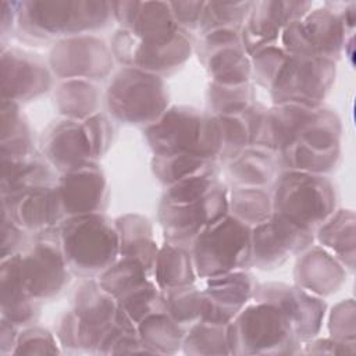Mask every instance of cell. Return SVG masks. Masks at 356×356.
<instances>
[{
    "instance_id": "cell-1",
    "label": "cell",
    "mask_w": 356,
    "mask_h": 356,
    "mask_svg": "<svg viewBox=\"0 0 356 356\" xmlns=\"http://www.w3.org/2000/svg\"><path fill=\"white\" fill-rule=\"evenodd\" d=\"M145 138L154 156L191 154L216 160L222 136L216 117L189 106H172L146 127Z\"/></svg>"
},
{
    "instance_id": "cell-2",
    "label": "cell",
    "mask_w": 356,
    "mask_h": 356,
    "mask_svg": "<svg viewBox=\"0 0 356 356\" xmlns=\"http://www.w3.org/2000/svg\"><path fill=\"white\" fill-rule=\"evenodd\" d=\"M58 242L71 273L96 277L120 256V236L103 213L65 217L57 227Z\"/></svg>"
},
{
    "instance_id": "cell-3",
    "label": "cell",
    "mask_w": 356,
    "mask_h": 356,
    "mask_svg": "<svg viewBox=\"0 0 356 356\" xmlns=\"http://www.w3.org/2000/svg\"><path fill=\"white\" fill-rule=\"evenodd\" d=\"M113 18L106 0L19 1L18 25L35 38H72L104 28Z\"/></svg>"
},
{
    "instance_id": "cell-4",
    "label": "cell",
    "mask_w": 356,
    "mask_h": 356,
    "mask_svg": "<svg viewBox=\"0 0 356 356\" xmlns=\"http://www.w3.org/2000/svg\"><path fill=\"white\" fill-rule=\"evenodd\" d=\"M271 200L273 214L316 232L335 211L337 192L325 175L284 170L274 181Z\"/></svg>"
},
{
    "instance_id": "cell-5",
    "label": "cell",
    "mask_w": 356,
    "mask_h": 356,
    "mask_svg": "<svg viewBox=\"0 0 356 356\" xmlns=\"http://www.w3.org/2000/svg\"><path fill=\"white\" fill-rule=\"evenodd\" d=\"M231 355H293L300 341L286 316L274 305H246L227 325Z\"/></svg>"
},
{
    "instance_id": "cell-6",
    "label": "cell",
    "mask_w": 356,
    "mask_h": 356,
    "mask_svg": "<svg viewBox=\"0 0 356 356\" xmlns=\"http://www.w3.org/2000/svg\"><path fill=\"white\" fill-rule=\"evenodd\" d=\"M118 316L117 300L99 281H83L74 295V307L57 325V339L67 349L97 352L114 327Z\"/></svg>"
},
{
    "instance_id": "cell-7",
    "label": "cell",
    "mask_w": 356,
    "mask_h": 356,
    "mask_svg": "<svg viewBox=\"0 0 356 356\" xmlns=\"http://www.w3.org/2000/svg\"><path fill=\"white\" fill-rule=\"evenodd\" d=\"M106 106L120 122L149 127L168 108V93L160 75L122 67L107 86Z\"/></svg>"
},
{
    "instance_id": "cell-8",
    "label": "cell",
    "mask_w": 356,
    "mask_h": 356,
    "mask_svg": "<svg viewBox=\"0 0 356 356\" xmlns=\"http://www.w3.org/2000/svg\"><path fill=\"white\" fill-rule=\"evenodd\" d=\"M252 228L231 214L206 227L192 242L196 275L210 278L250 266Z\"/></svg>"
},
{
    "instance_id": "cell-9",
    "label": "cell",
    "mask_w": 356,
    "mask_h": 356,
    "mask_svg": "<svg viewBox=\"0 0 356 356\" xmlns=\"http://www.w3.org/2000/svg\"><path fill=\"white\" fill-rule=\"evenodd\" d=\"M111 53L124 67H134L156 75L179 68L192 53V42L179 26L147 36H135L118 29L111 40Z\"/></svg>"
},
{
    "instance_id": "cell-10",
    "label": "cell",
    "mask_w": 356,
    "mask_h": 356,
    "mask_svg": "<svg viewBox=\"0 0 356 356\" xmlns=\"http://www.w3.org/2000/svg\"><path fill=\"white\" fill-rule=\"evenodd\" d=\"M350 35L353 33L346 31L337 4L325 3L286 25L278 40L288 54L316 56L337 61Z\"/></svg>"
},
{
    "instance_id": "cell-11",
    "label": "cell",
    "mask_w": 356,
    "mask_h": 356,
    "mask_svg": "<svg viewBox=\"0 0 356 356\" xmlns=\"http://www.w3.org/2000/svg\"><path fill=\"white\" fill-rule=\"evenodd\" d=\"M335 61L316 56L288 54L268 90L277 103L318 107L335 81Z\"/></svg>"
},
{
    "instance_id": "cell-12",
    "label": "cell",
    "mask_w": 356,
    "mask_h": 356,
    "mask_svg": "<svg viewBox=\"0 0 356 356\" xmlns=\"http://www.w3.org/2000/svg\"><path fill=\"white\" fill-rule=\"evenodd\" d=\"M36 235L38 239L24 253H19V274L22 284L35 300L57 296L70 281V268L64 259L57 229Z\"/></svg>"
},
{
    "instance_id": "cell-13",
    "label": "cell",
    "mask_w": 356,
    "mask_h": 356,
    "mask_svg": "<svg viewBox=\"0 0 356 356\" xmlns=\"http://www.w3.org/2000/svg\"><path fill=\"white\" fill-rule=\"evenodd\" d=\"M111 49L93 35L60 39L50 50V71L64 81L106 78L113 68Z\"/></svg>"
},
{
    "instance_id": "cell-14",
    "label": "cell",
    "mask_w": 356,
    "mask_h": 356,
    "mask_svg": "<svg viewBox=\"0 0 356 356\" xmlns=\"http://www.w3.org/2000/svg\"><path fill=\"white\" fill-rule=\"evenodd\" d=\"M228 214V189L218 184L204 197L185 204L159 206V222L167 242L186 246L210 224Z\"/></svg>"
},
{
    "instance_id": "cell-15",
    "label": "cell",
    "mask_w": 356,
    "mask_h": 356,
    "mask_svg": "<svg viewBox=\"0 0 356 356\" xmlns=\"http://www.w3.org/2000/svg\"><path fill=\"white\" fill-rule=\"evenodd\" d=\"M252 299L278 307L289 320L300 343L317 337L327 312V305L323 298L307 292L296 284H257Z\"/></svg>"
},
{
    "instance_id": "cell-16",
    "label": "cell",
    "mask_w": 356,
    "mask_h": 356,
    "mask_svg": "<svg viewBox=\"0 0 356 356\" xmlns=\"http://www.w3.org/2000/svg\"><path fill=\"white\" fill-rule=\"evenodd\" d=\"M314 232L273 214L252 227L250 266L273 270L282 266L291 256H298L312 246Z\"/></svg>"
},
{
    "instance_id": "cell-17",
    "label": "cell",
    "mask_w": 356,
    "mask_h": 356,
    "mask_svg": "<svg viewBox=\"0 0 356 356\" xmlns=\"http://www.w3.org/2000/svg\"><path fill=\"white\" fill-rule=\"evenodd\" d=\"M199 56L213 83L225 86L249 83L252 65L242 44L241 31L216 29L202 35Z\"/></svg>"
},
{
    "instance_id": "cell-18",
    "label": "cell",
    "mask_w": 356,
    "mask_h": 356,
    "mask_svg": "<svg viewBox=\"0 0 356 356\" xmlns=\"http://www.w3.org/2000/svg\"><path fill=\"white\" fill-rule=\"evenodd\" d=\"M312 8L313 3L310 1H252L250 11L241 28L243 49L252 54L260 47L275 44L284 28L303 18Z\"/></svg>"
},
{
    "instance_id": "cell-19",
    "label": "cell",
    "mask_w": 356,
    "mask_h": 356,
    "mask_svg": "<svg viewBox=\"0 0 356 356\" xmlns=\"http://www.w3.org/2000/svg\"><path fill=\"white\" fill-rule=\"evenodd\" d=\"M1 210L25 232L35 235L57 229L65 218L57 184L1 199Z\"/></svg>"
},
{
    "instance_id": "cell-20",
    "label": "cell",
    "mask_w": 356,
    "mask_h": 356,
    "mask_svg": "<svg viewBox=\"0 0 356 356\" xmlns=\"http://www.w3.org/2000/svg\"><path fill=\"white\" fill-rule=\"evenodd\" d=\"M256 285L253 275L246 270L206 278L200 320L228 325L253 298Z\"/></svg>"
},
{
    "instance_id": "cell-21",
    "label": "cell",
    "mask_w": 356,
    "mask_h": 356,
    "mask_svg": "<svg viewBox=\"0 0 356 356\" xmlns=\"http://www.w3.org/2000/svg\"><path fill=\"white\" fill-rule=\"evenodd\" d=\"M51 86V72L40 60L19 49L1 50V97L28 102Z\"/></svg>"
},
{
    "instance_id": "cell-22",
    "label": "cell",
    "mask_w": 356,
    "mask_h": 356,
    "mask_svg": "<svg viewBox=\"0 0 356 356\" xmlns=\"http://www.w3.org/2000/svg\"><path fill=\"white\" fill-rule=\"evenodd\" d=\"M63 211L65 217L100 211L107 195V181L95 163H86L65 172L57 181Z\"/></svg>"
},
{
    "instance_id": "cell-23",
    "label": "cell",
    "mask_w": 356,
    "mask_h": 356,
    "mask_svg": "<svg viewBox=\"0 0 356 356\" xmlns=\"http://www.w3.org/2000/svg\"><path fill=\"white\" fill-rule=\"evenodd\" d=\"M314 108L295 103H277L270 108L261 107L252 146L278 154L293 143Z\"/></svg>"
},
{
    "instance_id": "cell-24",
    "label": "cell",
    "mask_w": 356,
    "mask_h": 356,
    "mask_svg": "<svg viewBox=\"0 0 356 356\" xmlns=\"http://www.w3.org/2000/svg\"><path fill=\"white\" fill-rule=\"evenodd\" d=\"M42 147L47 163L60 172L96 160L83 121L65 118L53 124L43 136Z\"/></svg>"
},
{
    "instance_id": "cell-25",
    "label": "cell",
    "mask_w": 356,
    "mask_h": 356,
    "mask_svg": "<svg viewBox=\"0 0 356 356\" xmlns=\"http://www.w3.org/2000/svg\"><path fill=\"white\" fill-rule=\"evenodd\" d=\"M293 280L298 286L324 298L341 289L346 281V268L323 246H309L299 254Z\"/></svg>"
},
{
    "instance_id": "cell-26",
    "label": "cell",
    "mask_w": 356,
    "mask_h": 356,
    "mask_svg": "<svg viewBox=\"0 0 356 356\" xmlns=\"http://www.w3.org/2000/svg\"><path fill=\"white\" fill-rule=\"evenodd\" d=\"M111 8L120 29L135 36L163 33L178 26L170 4L164 1H111Z\"/></svg>"
},
{
    "instance_id": "cell-27",
    "label": "cell",
    "mask_w": 356,
    "mask_h": 356,
    "mask_svg": "<svg viewBox=\"0 0 356 356\" xmlns=\"http://www.w3.org/2000/svg\"><path fill=\"white\" fill-rule=\"evenodd\" d=\"M1 318L15 325H25L38 314V300L26 292L19 274V253L1 260L0 270Z\"/></svg>"
},
{
    "instance_id": "cell-28",
    "label": "cell",
    "mask_w": 356,
    "mask_h": 356,
    "mask_svg": "<svg viewBox=\"0 0 356 356\" xmlns=\"http://www.w3.org/2000/svg\"><path fill=\"white\" fill-rule=\"evenodd\" d=\"M275 154L256 146L239 150L225 160L228 181L234 186L264 188L277 178Z\"/></svg>"
},
{
    "instance_id": "cell-29",
    "label": "cell",
    "mask_w": 356,
    "mask_h": 356,
    "mask_svg": "<svg viewBox=\"0 0 356 356\" xmlns=\"http://www.w3.org/2000/svg\"><path fill=\"white\" fill-rule=\"evenodd\" d=\"M54 184L57 182L49 163L33 156L1 157V199Z\"/></svg>"
},
{
    "instance_id": "cell-30",
    "label": "cell",
    "mask_w": 356,
    "mask_h": 356,
    "mask_svg": "<svg viewBox=\"0 0 356 356\" xmlns=\"http://www.w3.org/2000/svg\"><path fill=\"white\" fill-rule=\"evenodd\" d=\"M355 213L341 209L334 211L314 232L320 246L334 254L350 273L355 270Z\"/></svg>"
},
{
    "instance_id": "cell-31",
    "label": "cell",
    "mask_w": 356,
    "mask_h": 356,
    "mask_svg": "<svg viewBox=\"0 0 356 356\" xmlns=\"http://www.w3.org/2000/svg\"><path fill=\"white\" fill-rule=\"evenodd\" d=\"M196 277L192 253L186 246L165 241V243L159 248L153 267V280L160 289L165 292L191 285L195 282Z\"/></svg>"
},
{
    "instance_id": "cell-32",
    "label": "cell",
    "mask_w": 356,
    "mask_h": 356,
    "mask_svg": "<svg viewBox=\"0 0 356 356\" xmlns=\"http://www.w3.org/2000/svg\"><path fill=\"white\" fill-rule=\"evenodd\" d=\"M120 236V256L142 260L153 273L159 246L153 238L150 221L140 214H124L114 221Z\"/></svg>"
},
{
    "instance_id": "cell-33",
    "label": "cell",
    "mask_w": 356,
    "mask_h": 356,
    "mask_svg": "<svg viewBox=\"0 0 356 356\" xmlns=\"http://www.w3.org/2000/svg\"><path fill=\"white\" fill-rule=\"evenodd\" d=\"M54 104L67 120L85 121L97 113L100 92L92 81L67 79L56 89Z\"/></svg>"
},
{
    "instance_id": "cell-34",
    "label": "cell",
    "mask_w": 356,
    "mask_h": 356,
    "mask_svg": "<svg viewBox=\"0 0 356 356\" xmlns=\"http://www.w3.org/2000/svg\"><path fill=\"white\" fill-rule=\"evenodd\" d=\"M138 335L147 353L172 355L182 348L185 328L167 312L153 313L136 324Z\"/></svg>"
},
{
    "instance_id": "cell-35",
    "label": "cell",
    "mask_w": 356,
    "mask_h": 356,
    "mask_svg": "<svg viewBox=\"0 0 356 356\" xmlns=\"http://www.w3.org/2000/svg\"><path fill=\"white\" fill-rule=\"evenodd\" d=\"M1 157L32 156L33 145L31 131L24 120L19 106L11 100H1Z\"/></svg>"
},
{
    "instance_id": "cell-36",
    "label": "cell",
    "mask_w": 356,
    "mask_h": 356,
    "mask_svg": "<svg viewBox=\"0 0 356 356\" xmlns=\"http://www.w3.org/2000/svg\"><path fill=\"white\" fill-rule=\"evenodd\" d=\"M152 275V270L142 260L132 256H121L99 275L97 281L117 300L150 280Z\"/></svg>"
},
{
    "instance_id": "cell-37",
    "label": "cell",
    "mask_w": 356,
    "mask_h": 356,
    "mask_svg": "<svg viewBox=\"0 0 356 356\" xmlns=\"http://www.w3.org/2000/svg\"><path fill=\"white\" fill-rule=\"evenodd\" d=\"M228 214L252 228L273 216L271 193L264 188L234 186L228 191Z\"/></svg>"
},
{
    "instance_id": "cell-38",
    "label": "cell",
    "mask_w": 356,
    "mask_h": 356,
    "mask_svg": "<svg viewBox=\"0 0 356 356\" xmlns=\"http://www.w3.org/2000/svg\"><path fill=\"white\" fill-rule=\"evenodd\" d=\"M261 106L253 104L249 110L234 115H214L222 136V153L220 157L229 159L239 150L252 146L257 115Z\"/></svg>"
},
{
    "instance_id": "cell-39",
    "label": "cell",
    "mask_w": 356,
    "mask_h": 356,
    "mask_svg": "<svg viewBox=\"0 0 356 356\" xmlns=\"http://www.w3.org/2000/svg\"><path fill=\"white\" fill-rule=\"evenodd\" d=\"M152 170L159 182L168 186L189 177L202 174H216L214 160L191 154L153 156Z\"/></svg>"
},
{
    "instance_id": "cell-40",
    "label": "cell",
    "mask_w": 356,
    "mask_h": 356,
    "mask_svg": "<svg viewBox=\"0 0 356 356\" xmlns=\"http://www.w3.org/2000/svg\"><path fill=\"white\" fill-rule=\"evenodd\" d=\"M182 350L186 355H231L227 325L199 320L184 335Z\"/></svg>"
},
{
    "instance_id": "cell-41",
    "label": "cell",
    "mask_w": 356,
    "mask_h": 356,
    "mask_svg": "<svg viewBox=\"0 0 356 356\" xmlns=\"http://www.w3.org/2000/svg\"><path fill=\"white\" fill-rule=\"evenodd\" d=\"M117 303L121 312L136 325L153 313L165 312V292L150 278L117 299Z\"/></svg>"
},
{
    "instance_id": "cell-42",
    "label": "cell",
    "mask_w": 356,
    "mask_h": 356,
    "mask_svg": "<svg viewBox=\"0 0 356 356\" xmlns=\"http://www.w3.org/2000/svg\"><path fill=\"white\" fill-rule=\"evenodd\" d=\"M250 7L252 1H206L199 32L204 35L216 29L241 31Z\"/></svg>"
},
{
    "instance_id": "cell-43",
    "label": "cell",
    "mask_w": 356,
    "mask_h": 356,
    "mask_svg": "<svg viewBox=\"0 0 356 356\" xmlns=\"http://www.w3.org/2000/svg\"><path fill=\"white\" fill-rule=\"evenodd\" d=\"M252 85L225 86L210 83L207 89V104L213 115H234L249 110L254 104Z\"/></svg>"
},
{
    "instance_id": "cell-44",
    "label": "cell",
    "mask_w": 356,
    "mask_h": 356,
    "mask_svg": "<svg viewBox=\"0 0 356 356\" xmlns=\"http://www.w3.org/2000/svg\"><path fill=\"white\" fill-rule=\"evenodd\" d=\"M165 312L188 330L202 318L203 291L193 284L165 291Z\"/></svg>"
},
{
    "instance_id": "cell-45",
    "label": "cell",
    "mask_w": 356,
    "mask_h": 356,
    "mask_svg": "<svg viewBox=\"0 0 356 356\" xmlns=\"http://www.w3.org/2000/svg\"><path fill=\"white\" fill-rule=\"evenodd\" d=\"M220 182L216 179V174H202L185 178L172 185L165 186L161 196L164 204H185L196 202L209 195Z\"/></svg>"
},
{
    "instance_id": "cell-46",
    "label": "cell",
    "mask_w": 356,
    "mask_h": 356,
    "mask_svg": "<svg viewBox=\"0 0 356 356\" xmlns=\"http://www.w3.org/2000/svg\"><path fill=\"white\" fill-rule=\"evenodd\" d=\"M250 57L252 65V75L254 76L256 82L268 89L278 68L281 67L284 58L286 57V51L280 44H270L257 49Z\"/></svg>"
},
{
    "instance_id": "cell-47",
    "label": "cell",
    "mask_w": 356,
    "mask_h": 356,
    "mask_svg": "<svg viewBox=\"0 0 356 356\" xmlns=\"http://www.w3.org/2000/svg\"><path fill=\"white\" fill-rule=\"evenodd\" d=\"M58 343L54 335L40 327H29L18 334L13 355H57Z\"/></svg>"
},
{
    "instance_id": "cell-48",
    "label": "cell",
    "mask_w": 356,
    "mask_h": 356,
    "mask_svg": "<svg viewBox=\"0 0 356 356\" xmlns=\"http://www.w3.org/2000/svg\"><path fill=\"white\" fill-rule=\"evenodd\" d=\"M355 302L346 299L337 303L328 317L330 337L341 341H355L356 338Z\"/></svg>"
},
{
    "instance_id": "cell-49",
    "label": "cell",
    "mask_w": 356,
    "mask_h": 356,
    "mask_svg": "<svg viewBox=\"0 0 356 356\" xmlns=\"http://www.w3.org/2000/svg\"><path fill=\"white\" fill-rule=\"evenodd\" d=\"M95 157H102L111 145L113 127L106 115L96 113L83 121Z\"/></svg>"
},
{
    "instance_id": "cell-50",
    "label": "cell",
    "mask_w": 356,
    "mask_h": 356,
    "mask_svg": "<svg viewBox=\"0 0 356 356\" xmlns=\"http://www.w3.org/2000/svg\"><path fill=\"white\" fill-rule=\"evenodd\" d=\"M206 1H168L175 24L186 31H199Z\"/></svg>"
},
{
    "instance_id": "cell-51",
    "label": "cell",
    "mask_w": 356,
    "mask_h": 356,
    "mask_svg": "<svg viewBox=\"0 0 356 356\" xmlns=\"http://www.w3.org/2000/svg\"><path fill=\"white\" fill-rule=\"evenodd\" d=\"M305 353H317V355H352L355 353V341H341L332 337L330 338H313L302 343Z\"/></svg>"
},
{
    "instance_id": "cell-52",
    "label": "cell",
    "mask_w": 356,
    "mask_h": 356,
    "mask_svg": "<svg viewBox=\"0 0 356 356\" xmlns=\"http://www.w3.org/2000/svg\"><path fill=\"white\" fill-rule=\"evenodd\" d=\"M25 231L18 227L6 213L1 217V260L15 253H19V248L24 242Z\"/></svg>"
},
{
    "instance_id": "cell-53",
    "label": "cell",
    "mask_w": 356,
    "mask_h": 356,
    "mask_svg": "<svg viewBox=\"0 0 356 356\" xmlns=\"http://www.w3.org/2000/svg\"><path fill=\"white\" fill-rule=\"evenodd\" d=\"M18 325L14 323L1 318V334H0V352L1 355L6 353H13L15 348V342L18 338Z\"/></svg>"
},
{
    "instance_id": "cell-54",
    "label": "cell",
    "mask_w": 356,
    "mask_h": 356,
    "mask_svg": "<svg viewBox=\"0 0 356 356\" xmlns=\"http://www.w3.org/2000/svg\"><path fill=\"white\" fill-rule=\"evenodd\" d=\"M18 8H19V1H1L0 10H1V17H0V25H1V35L4 36L10 28H13L14 22L18 21Z\"/></svg>"
}]
</instances>
